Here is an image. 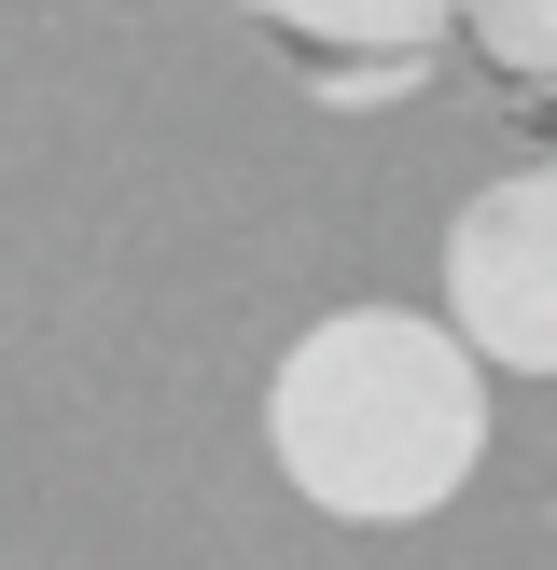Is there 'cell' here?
Instances as JSON below:
<instances>
[{"instance_id": "obj_4", "label": "cell", "mask_w": 557, "mask_h": 570, "mask_svg": "<svg viewBox=\"0 0 557 570\" xmlns=\"http://www.w3.org/2000/svg\"><path fill=\"white\" fill-rule=\"evenodd\" d=\"M473 56H501L516 83H557V0H460Z\"/></svg>"}, {"instance_id": "obj_2", "label": "cell", "mask_w": 557, "mask_h": 570, "mask_svg": "<svg viewBox=\"0 0 557 570\" xmlns=\"http://www.w3.org/2000/svg\"><path fill=\"white\" fill-rule=\"evenodd\" d=\"M446 321L501 376H557V167H501L446 223Z\"/></svg>"}, {"instance_id": "obj_1", "label": "cell", "mask_w": 557, "mask_h": 570, "mask_svg": "<svg viewBox=\"0 0 557 570\" xmlns=\"http://www.w3.org/2000/svg\"><path fill=\"white\" fill-rule=\"evenodd\" d=\"M265 445L334 529H418L488 460V348L432 306H334L278 348Z\"/></svg>"}, {"instance_id": "obj_3", "label": "cell", "mask_w": 557, "mask_h": 570, "mask_svg": "<svg viewBox=\"0 0 557 570\" xmlns=\"http://www.w3.org/2000/svg\"><path fill=\"white\" fill-rule=\"evenodd\" d=\"M237 14L293 56V83L321 111H377V98H418L432 83L460 0H237Z\"/></svg>"}]
</instances>
